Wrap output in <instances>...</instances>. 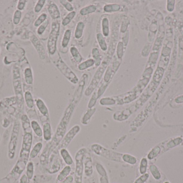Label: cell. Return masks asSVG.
Wrapping results in <instances>:
<instances>
[{
    "label": "cell",
    "instance_id": "cell-1",
    "mask_svg": "<svg viewBox=\"0 0 183 183\" xmlns=\"http://www.w3.org/2000/svg\"><path fill=\"white\" fill-rule=\"evenodd\" d=\"M55 58L52 60L54 64L56 67L60 70L62 74L63 75L65 78L67 79L69 81L73 84H77L79 82V79L78 77L73 71L71 69L67 64L64 62V60L61 58L58 51L56 52L55 54Z\"/></svg>",
    "mask_w": 183,
    "mask_h": 183
},
{
    "label": "cell",
    "instance_id": "cell-2",
    "mask_svg": "<svg viewBox=\"0 0 183 183\" xmlns=\"http://www.w3.org/2000/svg\"><path fill=\"white\" fill-rule=\"evenodd\" d=\"M91 149L94 153L105 159L115 162H122V156L123 154L108 149L99 144H93Z\"/></svg>",
    "mask_w": 183,
    "mask_h": 183
},
{
    "label": "cell",
    "instance_id": "cell-3",
    "mask_svg": "<svg viewBox=\"0 0 183 183\" xmlns=\"http://www.w3.org/2000/svg\"><path fill=\"white\" fill-rule=\"evenodd\" d=\"M60 32V23L55 20L52 24L51 31L49 34L47 43V48L49 54L53 55L57 52V43Z\"/></svg>",
    "mask_w": 183,
    "mask_h": 183
},
{
    "label": "cell",
    "instance_id": "cell-4",
    "mask_svg": "<svg viewBox=\"0 0 183 183\" xmlns=\"http://www.w3.org/2000/svg\"><path fill=\"white\" fill-rule=\"evenodd\" d=\"M107 66V63L106 62L104 61L102 63H101L100 66L98 68L96 73L93 77L91 82L89 83L87 88L86 89L85 91L84 92V95L86 96H89L95 90L98 85L100 83L102 77L106 71Z\"/></svg>",
    "mask_w": 183,
    "mask_h": 183
},
{
    "label": "cell",
    "instance_id": "cell-5",
    "mask_svg": "<svg viewBox=\"0 0 183 183\" xmlns=\"http://www.w3.org/2000/svg\"><path fill=\"white\" fill-rule=\"evenodd\" d=\"M87 149L85 148L80 149L76 154V169L74 174V183H82V176L84 169L83 159L85 153Z\"/></svg>",
    "mask_w": 183,
    "mask_h": 183
},
{
    "label": "cell",
    "instance_id": "cell-6",
    "mask_svg": "<svg viewBox=\"0 0 183 183\" xmlns=\"http://www.w3.org/2000/svg\"><path fill=\"white\" fill-rule=\"evenodd\" d=\"M89 79V76L87 74H84L80 79L78 82V86L77 88L76 91L74 93L72 99L71 101V103L76 106L79 103L81 98L82 97V93L84 91V89L85 88L87 81Z\"/></svg>",
    "mask_w": 183,
    "mask_h": 183
},
{
    "label": "cell",
    "instance_id": "cell-7",
    "mask_svg": "<svg viewBox=\"0 0 183 183\" xmlns=\"http://www.w3.org/2000/svg\"><path fill=\"white\" fill-rule=\"evenodd\" d=\"M80 129L81 128L79 125H77L73 126L65 135L61 141V144L59 145L58 149H61L62 148H67L69 144H70L71 141L73 140V138L80 131Z\"/></svg>",
    "mask_w": 183,
    "mask_h": 183
},
{
    "label": "cell",
    "instance_id": "cell-8",
    "mask_svg": "<svg viewBox=\"0 0 183 183\" xmlns=\"http://www.w3.org/2000/svg\"><path fill=\"white\" fill-rule=\"evenodd\" d=\"M32 144V135L31 133H26L23 137L21 156H25L28 158L30 152V148Z\"/></svg>",
    "mask_w": 183,
    "mask_h": 183
},
{
    "label": "cell",
    "instance_id": "cell-9",
    "mask_svg": "<svg viewBox=\"0 0 183 183\" xmlns=\"http://www.w3.org/2000/svg\"><path fill=\"white\" fill-rule=\"evenodd\" d=\"M30 37L31 42L32 43L34 47L36 49L40 58L41 59H45L46 58L45 49L44 48V46L42 44V43L40 42V40L38 39V38L32 33H31V36Z\"/></svg>",
    "mask_w": 183,
    "mask_h": 183
},
{
    "label": "cell",
    "instance_id": "cell-10",
    "mask_svg": "<svg viewBox=\"0 0 183 183\" xmlns=\"http://www.w3.org/2000/svg\"><path fill=\"white\" fill-rule=\"evenodd\" d=\"M84 163V169L86 176L89 177L93 173V167H92V159L90 153L87 152L86 150L83 159Z\"/></svg>",
    "mask_w": 183,
    "mask_h": 183
},
{
    "label": "cell",
    "instance_id": "cell-11",
    "mask_svg": "<svg viewBox=\"0 0 183 183\" xmlns=\"http://www.w3.org/2000/svg\"><path fill=\"white\" fill-rule=\"evenodd\" d=\"M19 127L18 126H15L13 128V130L12 132L11 137L10 139L9 144V155L11 154V156H12V157L14 156L15 152L16 147L17 145V142L18 137Z\"/></svg>",
    "mask_w": 183,
    "mask_h": 183
},
{
    "label": "cell",
    "instance_id": "cell-12",
    "mask_svg": "<svg viewBox=\"0 0 183 183\" xmlns=\"http://www.w3.org/2000/svg\"><path fill=\"white\" fill-rule=\"evenodd\" d=\"M96 111V109L95 107L91 109H88V110H86V111L83 114L82 118L81 119V123L82 125H87L89 124L91 120L92 117L95 113Z\"/></svg>",
    "mask_w": 183,
    "mask_h": 183
},
{
    "label": "cell",
    "instance_id": "cell-13",
    "mask_svg": "<svg viewBox=\"0 0 183 183\" xmlns=\"http://www.w3.org/2000/svg\"><path fill=\"white\" fill-rule=\"evenodd\" d=\"M36 105L40 113L46 119L49 118V111L44 102L40 98H38L36 101Z\"/></svg>",
    "mask_w": 183,
    "mask_h": 183
},
{
    "label": "cell",
    "instance_id": "cell-14",
    "mask_svg": "<svg viewBox=\"0 0 183 183\" xmlns=\"http://www.w3.org/2000/svg\"><path fill=\"white\" fill-rule=\"evenodd\" d=\"M48 11L51 18L54 20H57L60 18L61 14L58 6L54 3H50L48 8Z\"/></svg>",
    "mask_w": 183,
    "mask_h": 183
},
{
    "label": "cell",
    "instance_id": "cell-15",
    "mask_svg": "<svg viewBox=\"0 0 183 183\" xmlns=\"http://www.w3.org/2000/svg\"><path fill=\"white\" fill-rule=\"evenodd\" d=\"M43 137L45 140L48 141L52 139V131L51 125L49 122H45L43 125Z\"/></svg>",
    "mask_w": 183,
    "mask_h": 183
},
{
    "label": "cell",
    "instance_id": "cell-16",
    "mask_svg": "<svg viewBox=\"0 0 183 183\" xmlns=\"http://www.w3.org/2000/svg\"><path fill=\"white\" fill-rule=\"evenodd\" d=\"M60 152L61 157H62L64 162L67 165H71L73 164V159L70 153L69 152V151L67 149V148L61 149H60Z\"/></svg>",
    "mask_w": 183,
    "mask_h": 183
},
{
    "label": "cell",
    "instance_id": "cell-17",
    "mask_svg": "<svg viewBox=\"0 0 183 183\" xmlns=\"http://www.w3.org/2000/svg\"><path fill=\"white\" fill-rule=\"evenodd\" d=\"M115 73L116 72L113 70L111 66V65L109 66L108 67H107L106 71L104 73L103 81L106 83L110 84Z\"/></svg>",
    "mask_w": 183,
    "mask_h": 183
},
{
    "label": "cell",
    "instance_id": "cell-18",
    "mask_svg": "<svg viewBox=\"0 0 183 183\" xmlns=\"http://www.w3.org/2000/svg\"><path fill=\"white\" fill-rule=\"evenodd\" d=\"M70 52L71 55L72 56L74 60L76 63L79 64L82 62V61L83 60V58L76 46H71L70 49Z\"/></svg>",
    "mask_w": 183,
    "mask_h": 183
},
{
    "label": "cell",
    "instance_id": "cell-19",
    "mask_svg": "<svg viewBox=\"0 0 183 183\" xmlns=\"http://www.w3.org/2000/svg\"><path fill=\"white\" fill-rule=\"evenodd\" d=\"M71 171V168L70 167V165H67L58 174L57 178V181L60 183L63 181L67 177L69 176V174L70 173Z\"/></svg>",
    "mask_w": 183,
    "mask_h": 183
},
{
    "label": "cell",
    "instance_id": "cell-20",
    "mask_svg": "<svg viewBox=\"0 0 183 183\" xmlns=\"http://www.w3.org/2000/svg\"><path fill=\"white\" fill-rule=\"evenodd\" d=\"M92 59L94 60L95 65L96 67L100 66L101 64V57L99 50L98 48L94 47L92 50Z\"/></svg>",
    "mask_w": 183,
    "mask_h": 183
},
{
    "label": "cell",
    "instance_id": "cell-21",
    "mask_svg": "<svg viewBox=\"0 0 183 183\" xmlns=\"http://www.w3.org/2000/svg\"><path fill=\"white\" fill-rule=\"evenodd\" d=\"M101 26H102V31L103 36L104 37H108L110 33L109 21L108 18L104 17L102 19V22H101Z\"/></svg>",
    "mask_w": 183,
    "mask_h": 183
},
{
    "label": "cell",
    "instance_id": "cell-22",
    "mask_svg": "<svg viewBox=\"0 0 183 183\" xmlns=\"http://www.w3.org/2000/svg\"><path fill=\"white\" fill-rule=\"evenodd\" d=\"M85 28L84 22L79 21L77 24L76 27L74 31V37L77 39H79L82 36L83 32Z\"/></svg>",
    "mask_w": 183,
    "mask_h": 183
},
{
    "label": "cell",
    "instance_id": "cell-23",
    "mask_svg": "<svg viewBox=\"0 0 183 183\" xmlns=\"http://www.w3.org/2000/svg\"><path fill=\"white\" fill-rule=\"evenodd\" d=\"M96 39L101 50L102 51H106L108 49V45L102 34L98 33L96 34Z\"/></svg>",
    "mask_w": 183,
    "mask_h": 183
},
{
    "label": "cell",
    "instance_id": "cell-24",
    "mask_svg": "<svg viewBox=\"0 0 183 183\" xmlns=\"http://www.w3.org/2000/svg\"><path fill=\"white\" fill-rule=\"evenodd\" d=\"M71 37V31L70 29H67L65 31L63 37L62 38L61 46L63 48H67L70 43Z\"/></svg>",
    "mask_w": 183,
    "mask_h": 183
},
{
    "label": "cell",
    "instance_id": "cell-25",
    "mask_svg": "<svg viewBox=\"0 0 183 183\" xmlns=\"http://www.w3.org/2000/svg\"><path fill=\"white\" fill-rule=\"evenodd\" d=\"M95 64L94 61L93 59H89L86 60L85 61L82 62L80 64H79L78 67L79 70L80 71L85 70L89 68L93 67Z\"/></svg>",
    "mask_w": 183,
    "mask_h": 183
},
{
    "label": "cell",
    "instance_id": "cell-26",
    "mask_svg": "<svg viewBox=\"0 0 183 183\" xmlns=\"http://www.w3.org/2000/svg\"><path fill=\"white\" fill-rule=\"evenodd\" d=\"M96 6L93 4H91L87 6L83 7L80 10L79 13L82 16H86L94 13L96 11Z\"/></svg>",
    "mask_w": 183,
    "mask_h": 183
},
{
    "label": "cell",
    "instance_id": "cell-27",
    "mask_svg": "<svg viewBox=\"0 0 183 183\" xmlns=\"http://www.w3.org/2000/svg\"><path fill=\"white\" fill-rule=\"evenodd\" d=\"M30 126L34 133L38 137H41L42 136H43V129L37 121L35 120L32 121L30 122Z\"/></svg>",
    "mask_w": 183,
    "mask_h": 183
},
{
    "label": "cell",
    "instance_id": "cell-28",
    "mask_svg": "<svg viewBox=\"0 0 183 183\" xmlns=\"http://www.w3.org/2000/svg\"><path fill=\"white\" fill-rule=\"evenodd\" d=\"M99 103L102 106H113L116 105V101L113 97L102 98Z\"/></svg>",
    "mask_w": 183,
    "mask_h": 183
},
{
    "label": "cell",
    "instance_id": "cell-29",
    "mask_svg": "<svg viewBox=\"0 0 183 183\" xmlns=\"http://www.w3.org/2000/svg\"><path fill=\"white\" fill-rule=\"evenodd\" d=\"M121 8V6L118 4H108L104 6V11L106 12H114L118 11Z\"/></svg>",
    "mask_w": 183,
    "mask_h": 183
},
{
    "label": "cell",
    "instance_id": "cell-30",
    "mask_svg": "<svg viewBox=\"0 0 183 183\" xmlns=\"http://www.w3.org/2000/svg\"><path fill=\"white\" fill-rule=\"evenodd\" d=\"M122 159L123 162L131 165L135 164L137 162V159L134 156L128 154H123L122 156Z\"/></svg>",
    "mask_w": 183,
    "mask_h": 183
},
{
    "label": "cell",
    "instance_id": "cell-31",
    "mask_svg": "<svg viewBox=\"0 0 183 183\" xmlns=\"http://www.w3.org/2000/svg\"><path fill=\"white\" fill-rule=\"evenodd\" d=\"M183 141V139L181 137H177L176 139H171L169 141H168L167 144H166V147L167 149L172 148L175 147L180 144Z\"/></svg>",
    "mask_w": 183,
    "mask_h": 183
},
{
    "label": "cell",
    "instance_id": "cell-32",
    "mask_svg": "<svg viewBox=\"0 0 183 183\" xmlns=\"http://www.w3.org/2000/svg\"><path fill=\"white\" fill-rule=\"evenodd\" d=\"M161 152V148L159 146L154 147L152 149L150 152V153L147 155V158L150 160H152V159L155 158L157 156H158L159 154Z\"/></svg>",
    "mask_w": 183,
    "mask_h": 183
},
{
    "label": "cell",
    "instance_id": "cell-33",
    "mask_svg": "<svg viewBox=\"0 0 183 183\" xmlns=\"http://www.w3.org/2000/svg\"><path fill=\"white\" fill-rule=\"evenodd\" d=\"M109 85V83H106L103 81L101 83V84H100L99 88L95 89L96 94H97L98 99L101 97V96L103 95Z\"/></svg>",
    "mask_w": 183,
    "mask_h": 183
},
{
    "label": "cell",
    "instance_id": "cell-34",
    "mask_svg": "<svg viewBox=\"0 0 183 183\" xmlns=\"http://www.w3.org/2000/svg\"><path fill=\"white\" fill-rule=\"evenodd\" d=\"M43 144L41 142H38L34 146L33 148L30 152V158L34 159L38 155V154L40 153L41 150L43 148Z\"/></svg>",
    "mask_w": 183,
    "mask_h": 183
},
{
    "label": "cell",
    "instance_id": "cell-35",
    "mask_svg": "<svg viewBox=\"0 0 183 183\" xmlns=\"http://www.w3.org/2000/svg\"><path fill=\"white\" fill-rule=\"evenodd\" d=\"M25 99L26 105L28 108L32 109L34 107V100L32 95L30 92H26L25 94Z\"/></svg>",
    "mask_w": 183,
    "mask_h": 183
},
{
    "label": "cell",
    "instance_id": "cell-36",
    "mask_svg": "<svg viewBox=\"0 0 183 183\" xmlns=\"http://www.w3.org/2000/svg\"><path fill=\"white\" fill-rule=\"evenodd\" d=\"M150 170L153 177L156 180H159L161 178V174L159 171L158 168L155 165L152 164L150 165Z\"/></svg>",
    "mask_w": 183,
    "mask_h": 183
},
{
    "label": "cell",
    "instance_id": "cell-37",
    "mask_svg": "<svg viewBox=\"0 0 183 183\" xmlns=\"http://www.w3.org/2000/svg\"><path fill=\"white\" fill-rule=\"evenodd\" d=\"M76 15V12L75 11H73L69 12L63 19V21H62V25L63 26H67L73 19V18L75 17Z\"/></svg>",
    "mask_w": 183,
    "mask_h": 183
},
{
    "label": "cell",
    "instance_id": "cell-38",
    "mask_svg": "<svg viewBox=\"0 0 183 183\" xmlns=\"http://www.w3.org/2000/svg\"><path fill=\"white\" fill-rule=\"evenodd\" d=\"M25 81L28 84H32L33 83V75L30 68H27L24 71Z\"/></svg>",
    "mask_w": 183,
    "mask_h": 183
},
{
    "label": "cell",
    "instance_id": "cell-39",
    "mask_svg": "<svg viewBox=\"0 0 183 183\" xmlns=\"http://www.w3.org/2000/svg\"><path fill=\"white\" fill-rule=\"evenodd\" d=\"M124 46L122 41H119L117 44V49H116V54L119 60H121L123 55H124Z\"/></svg>",
    "mask_w": 183,
    "mask_h": 183
},
{
    "label": "cell",
    "instance_id": "cell-40",
    "mask_svg": "<svg viewBox=\"0 0 183 183\" xmlns=\"http://www.w3.org/2000/svg\"><path fill=\"white\" fill-rule=\"evenodd\" d=\"M148 167V161L146 158H143L141 159L140 167H139V172L141 174L146 173L147 169Z\"/></svg>",
    "mask_w": 183,
    "mask_h": 183
},
{
    "label": "cell",
    "instance_id": "cell-41",
    "mask_svg": "<svg viewBox=\"0 0 183 183\" xmlns=\"http://www.w3.org/2000/svg\"><path fill=\"white\" fill-rule=\"evenodd\" d=\"M98 98L97 96V94L96 90H95L92 94L91 97L90 98L89 101V104H88V109H91L93 107H94L95 104L96 103V102L98 101Z\"/></svg>",
    "mask_w": 183,
    "mask_h": 183
},
{
    "label": "cell",
    "instance_id": "cell-42",
    "mask_svg": "<svg viewBox=\"0 0 183 183\" xmlns=\"http://www.w3.org/2000/svg\"><path fill=\"white\" fill-rule=\"evenodd\" d=\"M34 164L33 162H30L28 163L26 169V176L28 179H31L33 176Z\"/></svg>",
    "mask_w": 183,
    "mask_h": 183
},
{
    "label": "cell",
    "instance_id": "cell-43",
    "mask_svg": "<svg viewBox=\"0 0 183 183\" xmlns=\"http://www.w3.org/2000/svg\"><path fill=\"white\" fill-rule=\"evenodd\" d=\"M47 19V15L45 13H43L40 15V16L38 18L37 20L34 22V25L35 27H38L42 24L43 22L46 21Z\"/></svg>",
    "mask_w": 183,
    "mask_h": 183
},
{
    "label": "cell",
    "instance_id": "cell-44",
    "mask_svg": "<svg viewBox=\"0 0 183 183\" xmlns=\"http://www.w3.org/2000/svg\"><path fill=\"white\" fill-rule=\"evenodd\" d=\"M61 168V164L58 159H55L54 163L52 165V167L49 169V172L50 174H55L59 171Z\"/></svg>",
    "mask_w": 183,
    "mask_h": 183
},
{
    "label": "cell",
    "instance_id": "cell-45",
    "mask_svg": "<svg viewBox=\"0 0 183 183\" xmlns=\"http://www.w3.org/2000/svg\"><path fill=\"white\" fill-rule=\"evenodd\" d=\"M60 2L68 11H70V12L74 11V8H73V6L71 4V3H70V2L69 1L62 0V1H60Z\"/></svg>",
    "mask_w": 183,
    "mask_h": 183
},
{
    "label": "cell",
    "instance_id": "cell-46",
    "mask_svg": "<svg viewBox=\"0 0 183 183\" xmlns=\"http://www.w3.org/2000/svg\"><path fill=\"white\" fill-rule=\"evenodd\" d=\"M22 123H23V127L24 128L25 130L30 129V120L28 118V117L26 115H23L21 118Z\"/></svg>",
    "mask_w": 183,
    "mask_h": 183
},
{
    "label": "cell",
    "instance_id": "cell-47",
    "mask_svg": "<svg viewBox=\"0 0 183 183\" xmlns=\"http://www.w3.org/2000/svg\"><path fill=\"white\" fill-rule=\"evenodd\" d=\"M49 20L47 19L46 21L43 22L42 24L39 26V28H38V29L37 30V33H38V34L41 35V34H42L45 32L46 28H47L48 25L49 24Z\"/></svg>",
    "mask_w": 183,
    "mask_h": 183
},
{
    "label": "cell",
    "instance_id": "cell-48",
    "mask_svg": "<svg viewBox=\"0 0 183 183\" xmlns=\"http://www.w3.org/2000/svg\"><path fill=\"white\" fill-rule=\"evenodd\" d=\"M96 170L98 171V173L101 176H107V172L106 171V170L104 168V167L101 164H99V163L96 164Z\"/></svg>",
    "mask_w": 183,
    "mask_h": 183
},
{
    "label": "cell",
    "instance_id": "cell-49",
    "mask_svg": "<svg viewBox=\"0 0 183 183\" xmlns=\"http://www.w3.org/2000/svg\"><path fill=\"white\" fill-rule=\"evenodd\" d=\"M46 2L45 0H39L38 1L37 4L34 8V11L37 13L40 12L43 9V6L45 5Z\"/></svg>",
    "mask_w": 183,
    "mask_h": 183
},
{
    "label": "cell",
    "instance_id": "cell-50",
    "mask_svg": "<svg viewBox=\"0 0 183 183\" xmlns=\"http://www.w3.org/2000/svg\"><path fill=\"white\" fill-rule=\"evenodd\" d=\"M149 176H150L149 174H147V173L142 174L140 177H139L135 180L134 183H145L148 179Z\"/></svg>",
    "mask_w": 183,
    "mask_h": 183
},
{
    "label": "cell",
    "instance_id": "cell-51",
    "mask_svg": "<svg viewBox=\"0 0 183 183\" xmlns=\"http://www.w3.org/2000/svg\"><path fill=\"white\" fill-rule=\"evenodd\" d=\"M21 12L20 10H17L16 11L15 14H14V16H13V23L15 24H18L20 20H21Z\"/></svg>",
    "mask_w": 183,
    "mask_h": 183
},
{
    "label": "cell",
    "instance_id": "cell-52",
    "mask_svg": "<svg viewBox=\"0 0 183 183\" xmlns=\"http://www.w3.org/2000/svg\"><path fill=\"white\" fill-rule=\"evenodd\" d=\"M130 24V22L128 19H124L123 21L122 22V26L121 28V32L122 33H125L126 31L127 30V28L128 27V25Z\"/></svg>",
    "mask_w": 183,
    "mask_h": 183
},
{
    "label": "cell",
    "instance_id": "cell-53",
    "mask_svg": "<svg viewBox=\"0 0 183 183\" xmlns=\"http://www.w3.org/2000/svg\"><path fill=\"white\" fill-rule=\"evenodd\" d=\"M125 35L122 38V43L123 44L124 47L127 46L128 42V38H129V33L128 31H127L125 32Z\"/></svg>",
    "mask_w": 183,
    "mask_h": 183
},
{
    "label": "cell",
    "instance_id": "cell-54",
    "mask_svg": "<svg viewBox=\"0 0 183 183\" xmlns=\"http://www.w3.org/2000/svg\"><path fill=\"white\" fill-rule=\"evenodd\" d=\"M174 1H168L167 10L169 12H172L174 9Z\"/></svg>",
    "mask_w": 183,
    "mask_h": 183
},
{
    "label": "cell",
    "instance_id": "cell-55",
    "mask_svg": "<svg viewBox=\"0 0 183 183\" xmlns=\"http://www.w3.org/2000/svg\"><path fill=\"white\" fill-rule=\"evenodd\" d=\"M26 2V1H25V0L19 1L18 4L17 6V8L19 10H23L24 8Z\"/></svg>",
    "mask_w": 183,
    "mask_h": 183
},
{
    "label": "cell",
    "instance_id": "cell-56",
    "mask_svg": "<svg viewBox=\"0 0 183 183\" xmlns=\"http://www.w3.org/2000/svg\"><path fill=\"white\" fill-rule=\"evenodd\" d=\"M73 180V178L72 176H69L63 181L60 183H71Z\"/></svg>",
    "mask_w": 183,
    "mask_h": 183
},
{
    "label": "cell",
    "instance_id": "cell-57",
    "mask_svg": "<svg viewBox=\"0 0 183 183\" xmlns=\"http://www.w3.org/2000/svg\"><path fill=\"white\" fill-rule=\"evenodd\" d=\"M28 178L26 175L23 174L21 178L19 183H28Z\"/></svg>",
    "mask_w": 183,
    "mask_h": 183
},
{
    "label": "cell",
    "instance_id": "cell-58",
    "mask_svg": "<svg viewBox=\"0 0 183 183\" xmlns=\"http://www.w3.org/2000/svg\"><path fill=\"white\" fill-rule=\"evenodd\" d=\"M174 101H175V102L178 104L183 103V95H181L180 96L177 97Z\"/></svg>",
    "mask_w": 183,
    "mask_h": 183
},
{
    "label": "cell",
    "instance_id": "cell-59",
    "mask_svg": "<svg viewBox=\"0 0 183 183\" xmlns=\"http://www.w3.org/2000/svg\"><path fill=\"white\" fill-rule=\"evenodd\" d=\"M100 182L101 183H109L108 176H101L100 178Z\"/></svg>",
    "mask_w": 183,
    "mask_h": 183
},
{
    "label": "cell",
    "instance_id": "cell-60",
    "mask_svg": "<svg viewBox=\"0 0 183 183\" xmlns=\"http://www.w3.org/2000/svg\"><path fill=\"white\" fill-rule=\"evenodd\" d=\"M165 183H170L169 182H165Z\"/></svg>",
    "mask_w": 183,
    "mask_h": 183
}]
</instances>
